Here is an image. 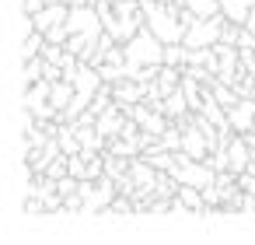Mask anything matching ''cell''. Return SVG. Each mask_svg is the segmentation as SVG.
Returning a JSON list of instances; mask_svg holds the SVG:
<instances>
[{
    "mask_svg": "<svg viewBox=\"0 0 255 245\" xmlns=\"http://www.w3.org/2000/svg\"><path fill=\"white\" fill-rule=\"evenodd\" d=\"M143 14H147V28L164 42L175 46L185 39V21H182V7L178 4H164V0H143Z\"/></svg>",
    "mask_w": 255,
    "mask_h": 245,
    "instance_id": "obj_1",
    "label": "cell"
},
{
    "mask_svg": "<svg viewBox=\"0 0 255 245\" xmlns=\"http://www.w3.org/2000/svg\"><path fill=\"white\" fill-rule=\"evenodd\" d=\"M123 49H126V74H129V77H133L140 67L164 63V42H161V39H157L147 25H143V28H140V32H136V35L123 46Z\"/></svg>",
    "mask_w": 255,
    "mask_h": 245,
    "instance_id": "obj_2",
    "label": "cell"
},
{
    "mask_svg": "<svg viewBox=\"0 0 255 245\" xmlns=\"http://www.w3.org/2000/svg\"><path fill=\"white\" fill-rule=\"evenodd\" d=\"M224 25H227V14L220 11V14H213V18H199L189 32H185V46L189 49H203V46H217L220 42V35H224Z\"/></svg>",
    "mask_w": 255,
    "mask_h": 245,
    "instance_id": "obj_3",
    "label": "cell"
},
{
    "mask_svg": "<svg viewBox=\"0 0 255 245\" xmlns=\"http://www.w3.org/2000/svg\"><path fill=\"white\" fill-rule=\"evenodd\" d=\"M175 175L182 179V186H196V189H206V186L217 182V168L210 161H196V158H185L175 168Z\"/></svg>",
    "mask_w": 255,
    "mask_h": 245,
    "instance_id": "obj_4",
    "label": "cell"
},
{
    "mask_svg": "<svg viewBox=\"0 0 255 245\" xmlns=\"http://www.w3.org/2000/svg\"><path fill=\"white\" fill-rule=\"evenodd\" d=\"M227 116H231L234 133H248V130H255V98H241Z\"/></svg>",
    "mask_w": 255,
    "mask_h": 245,
    "instance_id": "obj_5",
    "label": "cell"
},
{
    "mask_svg": "<svg viewBox=\"0 0 255 245\" xmlns=\"http://www.w3.org/2000/svg\"><path fill=\"white\" fill-rule=\"evenodd\" d=\"M74 95H77L74 81H70V77H63V81H56V84H53V91H49V102H53L60 112H67V109H70V102H74Z\"/></svg>",
    "mask_w": 255,
    "mask_h": 245,
    "instance_id": "obj_6",
    "label": "cell"
},
{
    "mask_svg": "<svg viewBox=\"0 0 255 245\" xmlns=\"http://www.w3.org/2000/svg\"><path fill=\"white\" fill-rule=\"evenodd\" d=\"M182 81H185V67H171V63H164V67H161V74H157V84H161V91H164V95L178 91V88H182Z\"/></svg>",
    "mask_w": 255,
    "mask_h": 245,
    "instance_id": "obj_7",
    "label": "cell"
},
{
    "mask_svg": "<svg viewBox=\"0 0 255 245\" xmlns=\"http://www.w3.org/2000/svg\"><path fill=\"white\" fill-rule=\"evenodd\" d=\"M175 4H182V7L192 11L196 18H213V14H220V0H175Z\"/></svg>",
    "mask_w": 255,
    "mask_h": 245,
    "instance_id": "obj_8",
    "label": "cell"
},
{
    "mask_svg": "<svg viewBox=\"0 0 255 245\" xmlns=\"http://www.w3.org/2000/svg\"><path fill=\"white\" fill-rule=\"evenodd\" d=\"M42 49H46V32H28L25 35V42H21V56L25 60H32V56H42Z\"/></svg>",
    "mask_w": 255,
    "mask_h": 245,
    "instance_id": "obj_9",
    "label": "cell"
},
{
    "mask_svg": "<svg viewBox=\"0 0 255 245\" xmlns=\"http://www.w3.org/2000/svg\"><path fill=\"white\" fill-rule=\"evenodd\" d=\"M220 11H224L231 21H238V25H245L248 14H252V7L245 4V0H220Z\"/></svg>",
    "mask_w": 255,
    "mask_h": 245,
    "instance_id": "obj_10",
    "label": "cell"
},
{
    "mask_svg": "<svg viewBox=\"0 0 255 245\" xmlns=\"http://www.w3.org/2000/svg\"><path fill=\"white\" fill-rule=\"evenodd\" d=\"M168 123H171V119H168V116H164L161 109H154V112H150V116L143 119V130H147V133H154V137H161V133L168 130Z\"/></svg>",
    "mask_w": 255,
    "mask_h": 245,
    "instance_id": "obj_11",
    "label": "cell"
},
{
    "mask_svg": "<svg viewBox=\"0 0 255 245\" xmlns=\"http://www.w3.org/2000/svg\"><path fill=\"white\" fill-rule=\"evenodd\" d=\"M157 147H168V151H182V126H178V130H171V126H168V130H164V133L157 137Z\"/></svg>",
    "mask_w": 255,
    "mask_h": 245,
    "instance_id": "obj_12",
    "label": "cell"
},
{
    "mask_svg": "<svg viewBox=\"0 0 255 245\" xmlns=\"http://www.w3.org/2000/svg\"><path fill=\"white\" fill-rule=\"evenodd\" d=\"M133 207H129V200H126V193H119L116 200H112V207L105 210V214H129Z\"/></svg>",
    "mask_w": 255,
    "mask_h": 245,
    "instance_id": "obj_13",
    "label": "cell"
},
{
    "mask_svg": "<svg viewBox=\"0 0 255 245\" xmlns=\"http://www.w3.org/2000/svg\"><path fill=\"white\" fill-rule=\"evenodd\" d=\"M42 7H46V0H21V11L25 14H39Z\"/></svg>",
    "mask_w": 255,
    "mask_h": 245,
    "instance_id": "obj_14",
    "label": "cell"
},
{
    "mask_svg": "<svg viewBox=\"0 0 255 245\" xmlns=\"http://www.w3.org/2000/svg\"><path fill=\"white\" fill-rule=\"evenodd\" d=\"M245 28H248V32L255 35V7H252V14H248V21H245Z\"/></svg>",
    "mask_w": 255,
    "mask_h": 245,
    "instance_id": "obj_15",
    "label": "cell"
},
{
    "mask_svg": "<svg viewBox=\"0 0 255 245\" xmlns=\"http://www.w3.org/2000/svg\"><path fill=\"white\" fill-rule=\"evenodd\" d=\"M245 140H248V147H255V130H248V133H245Z\"/></svg>",
    "mask_w": 255,
    "mask_h": 245,
    "instance_id": "obj_16",
    "label": "cell"
},
{
    "mask_svg": "<svg viewBox=\"0 0 255 245\" xmlns=\"http://www.w3.org/2000/svg\"><path fill=\"white\" fill-rule=\"evenodd\" d=\"M245 4H248V7H255V0H245Z\"/></svg>",
    "mask_w": 255,
    "mask_h": 245,
    "instance_id": "obj_17",
    "label": "cell"
},
{
    "mask_svg": "<svg viewBox=\"0 0 255 245\" xmlns=\"http://www.w3.org/2000/svg\"><path fill=\"white\" fill-rule=\"evenodd\" d=\"M164 4H175V0H164Z\"/></svg>",
    "mask_w": 255,
    "mask_h": 245,
    "instance_id": "obj_18",
    "label": "cell"
},
{
    "mask_svg": "<svg viewBox=\"0 0 255 245\" xmlns=\"http://www.w3.org/2000/svg\"><path fill=\"white\" fill-rule=\"evenodd\" d=\"M112 4H119V0H112Z\"/></svg>",
    "mask_w": 255,
    "mask_h": 245,
    "instance_id": "obj_19",
    "label": "cell"
}]
</instances>
